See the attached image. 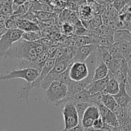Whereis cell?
I'll list each match as a JSON object with an SVG mask.
<instances>
[{
    "instance_id": "cell-25",
    "label": "cell",
    "mask_w": 131,
    "mask_h": 131,
    "mask_svg": "<svg viewBox=\"0 0 131 131\" xmlns=\"http://www.w3.org/2000/svg\"><path fill=\"white\" fill-rule=\"evenodd\" d=\"M95 44L96 45L97 47H110L112 45L109 41L103 36H100L95 40Z\"/></svg>"
},
{
    "instance_id": "cell-7",
    "label": "cell",
    "mask_w": 131,
    "mask_h": 131,
    "mask_svg": "<svg viewBox=\"0 0 131 131\" xmlns=\"http://www.w3.org/2000/svg\"><path fill=\"white\" fill-rule=\"evenodd\" d=\"M100 117V112L97 106L91 105L89 106L85 111L81 120V124L83 128L92 127L94 122Z\"/></svg>"
},
{
    "instance_id": "cell-3",
    "label": "cell",
    "mask_w": 131,
    "mask_h": 131,
    "mask_svg": "<svg viewBox=\"0 0 131 131\" xmlns=\"http://www.w3.org/2000/svg\"><path fill=\"white\" fill-rule=\"evenodd\" d=\"M40 72L35 69L31 68L24 69H14L12 71L6 72V75H1L0 76V81H8L10 79L20 78L24 79L26 83H32L39 76Z\"/></svg>"
},
{
    "instance_id": "cell-15",
    "label": "cell",
    "mask_w": 131,
    "mask_h": 131,
    "mask_svg": "<svg viewBox=\"0 0 131 131\" xmlns=\"http://www.w3.org/2000/svg\"><path fill=\"white\" fill-rule=\"evenodd\" d=\"M101 104L107 107L111 111L118 105L116 101L114 99L113 95L109 94H104V93H102V96H101Z\"/></svg>"
},
{
    "instance_id": "cell-43",
    "label": "cell",
    "mask_w": 131,
    "mask_h": 131,
    "mask_svg": "<svg viewBox=\"0 0 131 131\" xmlns=\"http://www.w3.org/2000/svg\"><path fill=\"white\" fill-rule=\"evenodd\" d=\"M2 35H3V34H2V33H1V32H0V39H1V36H2Z\"/></svg>"
},
{
    "instance_id": "cell-11",
    "label": "cell",
    "mask_w": 131,
    "mask_h": 131,
    "mask_svg": "<svg viewBox=\"0 0 131 131\" xmlns=\"http://www.w3.org/2000/svg\"><path fill=\"white\" fill-rule=\"evenodd\" d=\"M109 74V69L101 60H98V63L95 70L92 81L100 80L106 78Z\"/></svg>"
},
{
    "instance_id": "cell-8",
    "label": "cell",
    "mask_w": 131,
    "mask_h": 131,
    "mask_svg": "<svg viewBox=\"0 0 131 131\" xmlns=\"http://www.w3.org/2000/svg\"><path fill=\"white\" fill-rule=\"evenodd\" d=\"M97 46L95 43L86 46H80L77 48L76 54L73 59V62L74 61H80V62H84L86 59L94 52L97 49Z\"/></svg>"
},
{
    "instance_id": "cell-5",
    "label": "cell",
    "mask_w": 131,
    "mask_h": 131,
    "mask_svg": "<svg viewBox=\"0 0 131 131\" xmlns=\"http://www.w3.org/2000/svg\"><path fill=\"white\" fill-rule=\"evenodd\" d=\"M64 121L63 130H68L77 126L79 124V118L74 102H68L62 110Z\"/></svg>"
},
{
    "instance_id": "cell-42",
    "label": "cell",
    "mask_w": 131,
    "mask_h": 131,
    "mask_svg": "<svg viewBox=\"0 0 131 131\" xmlns=\"http://www.w3.org/2000/svg\"><path fill=\"white\" fill-rule=\"evenodd\" d=\"M60 1H63V2H64V3H67V2H68V1H70V0H60Z\"/></svg>"
},
{
    "instance_id": "cell-36",
    "label": "cell",
    "mask_w": 131,
    "mask_h": 131,
    "mask_svg": "<svg viewBox=\"0 0 131 131\" xmlns=\"http://www.w3.org/2000/svg\"><path fill=\"white\" fill-rule=\"evenodd\" d=\"M127 113H128V116H129L130 118L131 119V101L128 105L127 106Z\"/></svg>"
},
{
    "instance_id": "cell-23",
    "label": "cell",
    "mask_w": 131,
    "mask_h": 131,
    "mask_svg": "<svg viewBox=\"0 0 131 131\" xmlns=\"http://www.w3.org/2000/svg\"><path fill=\"white\" fill-rule=\"evenodd\" d=\"M91 24V29L92 28H98L103 25L102 17L100 15H94L90 20ZM90 30V29H89Z\"/></svg>"
},
{
    "instance_id": "cell-35",
    "label": "cell",
    "mask_w": 131,
    "mask_h": 131,
    "mask_svg": "<svg viewBox=\"0 0 131 131\" xmlns=\"http://www.w3.org/2000/svg\"><path fill=\"white\" fill-rule=\"evenodd\" d=\"M123 29H127V30H128L130 31H131V19H130V20L129 21H128V23H127V24L124 26V28H123Z\"/></svg>"
},
{
    "instance_id": "cell-24",
    "label": "cell",
    "mask_w": 131,
    "mask_h": 131,
    "mask_svg": "<svg viewBox=\"0 0 131 131\" xmlns=\"http://www.w3.org/2000/svg\"><path fill=\"white\" fill-rule=\"evenodd\" d=\"M57 81L62 82V83H64L66 85H68L72 81L71 79H70V77H69V67L66 71H64V72L62 73L61 74L59 75Z\"/></svg>"
},
{
    "instance_id": "cell-20",
    "label": "cell",
    "mask_w": 131,
    "mask_h": 131,
    "mask_svg": "<svg viewBox=\"0 0 131 131\" xmlns=\"http://www.w3.org/2000/svg\"><path fill=\"white\" fill-rule=\"evenodd\" d=\"M74 104L77 113H78V118H79V122L81 124V120H82V116H83V115L85 111L86 110V109L89 106L94 104H91L87 103V102H74Z\"/></svg>"
},
{
    "instance_id": "cell-2",
    "label": "cell",
    "mask_w": 131,
    "mask_h": 131,
    "mask_svg": "<svg viewBox=\"0 0 131 131\" xmlns=\"http://www.w3.org/2000/svg\"><path fill=\"white\" fill-rule=\"evenodd\" d=\"M23 31L19 28L8 29L6 31L0 39V63L5 61L6 54L10 49L13 43L21 38Z\"/></svg>"
},
{
    "instance_id": "cell-1",
    "label": "cell",
    "mask_w": 131,
    "mask_h": 131,
    "mask_svg": "<svg viewBox=\"0 0 131 131\" xmlns=\"http://www.w3.org/2000/svg\"><path fill=\"white\" fill-rule=\"evenodd\" d=\"M37 56L35 49V42H28L21 38L13 43L5 55V60L10 58L33 61L36 60Z\"/></svg>"
},
{
    "instance_id": "cell-32",
    "label": "cell",
    "mask_w": 131,
    "mask_h": 131,
    "mask_svg": "<svg viewBox=\"0 0 131 131\" xmlns=\"http://www.w3.org/2000/svg\"><path fill=\"white\" fill-rule=\"evenodd\" d=\"M60 131H83V126H82V124L79 123V124H78L77 126L74 127H73L71 128V129L66 130L61 129V130H60Z\"/></svg>"
},
{
    "instance_id": "cell-29",
    "label": "cell",
    "mask_w": 131,
    "mask_h": 131,
    "mask_svg": "<svg viewBox=\"0 0 131 131\" xmlns=\"http://www.w3.org/2000/svg\"><path fill=\"white\" fill-rule=\"evenodd\" d=\"M79 8L80 6L78 5V4H77L75 1H72V0L68 1L66 3V8L73 12H78Z\"/></svg>"
},
{
    "instance_id": "cell-37",
    "label": "cell",
    "mask_w": 131,
    "mask_h": 131,
    "mask_svg": "<svg viewBox=\"0 0 131 131\" xmlns=\"http://www.w3.org/2000/svg\"><path fill=\"white\" fill-rule=\"evenodd\" d=\"M41 4H51V0H37Z\"/></svg>"
},
{
    "instance_id": "cell-14",
    "label": "cell",
    "mask_w": 131,
    "mask_h": 131,
    "mask_svg": "<svg viewBox=\"0 0 131 131\" xmlns=\"http://www.w3.org/2000/svg\"><path fill=\"white\" fill-rule=\"evenodd\" d=\"M73 62V60H62V61H59V62L55 63V65H54L53 68L52 69V70H51V72L52 73H53L54 74L58 77L60 74H61L62 73L64 72V71L68 69V68L69 67V65ZM57 81V80H56Z\"/></svg>"
},
{
    "instance_id": "cell-45",
    "label": "cell",
    "mask_w": 131,
    "mask_h": 131,
    "mask_svg": "<svg viewBox=\"0 0 131 131\" xmlns=\"http://www.w3.org/2000/svg\"><path fill=\"white\" fill-rule=\"evenodd\" d=\"M130 33H131V31H130Z\"/></svg>"
},
{
    "instance_id": "cell-33",
    "label": "cell",
    "mask_w": 131,
    "mask_h": 131,
    "mask_svg": "<svg viewBox=\"0 0 131 131\" xmlns=\"http://www.w3.org/2000/svg\"><path fill=\"white\" fill-rule=\"evenodd\" d=\"M114 127L104 123V127H103L101 130L102 131H113L114 130Z\"/></svg>"
},
{
    "instance_id": "cell-22",
    "label": "cell",
    "mask_w": 131,
    "mask_h": 131,
    "mask_svg": "<svg viewBox=\"0 0 131 131\" xmlns=\"http://www.w3.org/2000/svg\"><path fill=\"white\" fill-rule=\"evenodd\" d=\"M104 122L105 124H108V125H110L111 126L114 127H118V120H117V117L116 116L115 114L113 112V111H110L109 112V113L108 114L107 116L105 117V118L104 119Z\"/></svg>"
},
{
    "instance_id": "cell-40",
    "label": "cell",
    "mask_w": 131,
    "mask_h": 131,
    "mask_svg": "<svg viewBox=\"0 0 131 131\" xmlns=\"http://www.w3.org/2000/svg\"><path fill=\"white\" fill-rule=\"evenodd\" d=\"M113 131H119V128H118V127H114V130H113Z\"/></svg>"
},
{
    "instance_id": "cell-34",
    "label": "cell",
    "mask_w": 131,
    "mask_h": 131,
    "mask_svg": "<svg viewBox=\"0 0 131 131\" xmlns=\"http://www.w3.org/2000/svg\"><path fill=\"white\" fill-rule=\"evenodd\" d=\"M28 1H29V0H13V3L15 4L18 6H21V5H24Z\"/></svg>"
},
{
    "instance_id": "cell-16",
    "label": "cell",
    "mask_w": 131,
    "mask_h": 131,
    "mask_svg": "<svg viewBox=\"0 0 131 131\" xmlns=\"http://www.w3.org/2000/svg\"><path fill=\"white\" fill-rule=\"evenodd\" d=\"M43 37H44L42 32L39 31L35 32H23L21 38L28 42H36Z\"/></svg>"
},
{
    "instance_id": "cell-21",
    "label": "cell",
    "mask_w": 131,
    "mask_h": 131,
    "mask_svg": "<svg viewBox=\"0 0 131 131\" xmlns=\"http://www.w3.org/2000/svg\"><path fill=\"white\" fill-rule=\"evenodd\" d=\"M91 7L92 13L94 15H102L105 10V6L104 5H100L99 3H96V1H93L92 2H90L89 3H87Z\"/></svg>"
},
{
    "instance_id": "cell-18",
    "label": "cell",
    "mask_w": 131,
    "mask_h": 131,
    "mask_svg": "<svg viewBox=\"0 0 131 131\" xmlns=\"http://www.w3.org/2000/svg\"><path fill=\"white\" fill-rule=\"evenodd\" d=\"M73 38L78 47L95 43V40L89 36H76Z\"/></svg>"
},
{
    "instance_id": "cell-12",
    "label": "cell",
    "mask_w": 131,
    "mask_h": 131,
    "mask_svg": "<svg viewBox=\"0 0 131 131\" xmlns=\"http://www.w3.org/2000/svg\"><path fill=\"white\" fill-rule=\"evenodd\" d=\"M114 42H129L131 43V33L127 29H118L114 32Z\"/></svg>"
},
{
    "instance_id": "cell-19",
    "label": "cell",
    "mask_w": 131,
    "mask_h": 131,
    "mask_svg": "<svg viewBox=\"0 0 131 131\" xmlns=\"http://www.w3.org/2000/svg\"><path fill=\"white\" fill-rule=\"evenodd\" d=\"M109 52L112 56V57L114 59H121L123 58L121 51L119 47L118 42H114L109 47Z\"/></svg>"
},
{
    "instance_id": "cell-44",
    "label": "cell",
    "mask_w": 131,
    "mask_h": 131,
    "mask_svg": "<svg viewBox=\"0 0 131 131\" xmlns=\"http://www.w3.org/2000/svg\"><path fill=\"white\" fill-rule=\"evenodd\" d=\"M96 131H102L101 130H96Z\"/></svg>"
},
{
    "instance_id": "cell-9",
    "label": "cell",
    "mask_w": 131,
    "mask_h": 131,
    "mask_svg": "<svg viewBox=\"0 0 131 131\" xmlns=\"http://www.w3.org/2000/svg\"><path fill=\"white\" fill-rule=\"evenodd\" d=\"M125 83H121L119 84V90L115 95H113L117 104L122 107H127L130 102L131 99L125 89Z\"/></svg>"
},
{
    "instance_id": "cell-28",
    "label": "cell",
    "mask_w": 131,
    "mask_h": 131,
    "mask_svg": "<svg viewBox=\"0 0 131 131\" xmlns=\"http://www.w3.org/2000/svg\"><path fill=\"white\" fill-rule=\"evenodd\" d=\"M125 89L131 99V69L129 68L127 71V79L125 83Z\"/></svg>"
},
{
    "instance_id": "cell-39",
    "label": "cell",
    "mask_w": 131,
    "mask_h": 131,
    "mask_svg": "<svg viewBox=\"0 0 131 131\" xmlns=\"http://www.w3.org/2000/svg\"><path fill=\"white\" fill-rule=\"evenodd\" d=\"M127 64H128V67L129 69H131V58L128 60V62H127Z\"/></svg>"
},
{
    "instance_id": "cell-13",
    "label": "cell",
    "mask_w": 131,
    "mask_h": 131,
    "mask_svg": "<svg viewBox=\"0 0 131 131\" xmlns=\"http://www.w3.org/2000/svg\"><path fill=\"white\" fill-rule=\"evenodd\" d=\"M119 90V84L115 78H109L107 86L102 93L109 94L110 95H115Z\"/></svg>"
},
{
    "instance_id": "cell-17",
    "label": "cell",
    "mask_w": 131,
    "mask_h": 131,
    "mask_svg": "<svg viewBox=\"0 0 131 131\" xmlns=\"http://www.w3.org/2000/svg\"><path fill=\"white\" fill-rule=\"evenodd\" d=\"M33 13H34L37 20L40 22L46 21V20H50L51 19H56L59 16V15L55 14V13L46 12L42 11H36Z\"/></svg>"
},
{
    "instance_id": "cell-41",
    "label": "cell",
    "mask_w": 131,
    "mask_h": 131,
    "mask_svg": "<svg viewBox=\"0 0 131 131\" xmlns=\"http://www.w3.org/2000/svg\"><path fill=\"white\" fill-rule=\"evenodd\" d=\"M95 1V0H86V1H87V3H89L90 2H92V1Z\"/></svg>"
},
{
    "instance_id": "cell-30",
    "label": "cell",
    "mask_w": 131,
    "mask_h": 131,
    "mask_svg": "<svg viewBox=\"0 0 131 131\" xmlns=\"http://www.w3.org/2000/svg\"><path fill=\"white\" fill-rule=\"evenodd\" d=\"M5 28L7 30L8 29H17V26L16 22L14 20H13L12 19H11L10 17L8 18L5 20Z\"/></svg>"
},
{
    "instance_id": "cell-10",
    "label": "cell",
    "mask_w": 131,
    "mask_h": 131,
    "mask_svg": "<svg viewBox=\"0 0 131 131\" xmlns=\"http://www.w3.org/2000/svg\"><path fill=\"white\" fill-rule=\"evenodd\" d=\"M108 81H109V77L107 75L104 79L92 81L91 84L87 86L85 89L89 91L91 95L98 93V92L102 93L106 88Z\"/></svg>"
},
{
    "instance_id": "cell-26",
    "label": "cell",
    "mask_w": 131,
    "mask_h": 131,
    "mask_svg": "<svg viewBox=\"0 0 131 131\" xmlns=\"http://www.w3.org/2000/svg\"><path fill=\"white\" fill-rule=\"evenodd\" d=\"M129 1L130 0H114L113 3V6L119 13L123 7H125L128 3Z\"/></svg>"
},
{
    "instance_id": "cell-6",
    "label": "cell",
    "mask_w": 131,
    "mask_h": 131,
    "mask_svg": "<svg viewBox=\"0 0 131 131\" xmlns=\"http://www.w3.org/2000/svg\"><path fill=\"white\" fill-rule=\"evenodd\" d=\"M88 75V69L85 62L74 61L69 66V77L73 81L84 80Z\"/></svg>"
},
{
    "instance_id": "cell-31",
    "label": "cell",
    "mask_w": 131,
    "mask_h": 131,
    "mask_svg": "<svg viewBox=\"0 0 131 131\" xmlns=\"http://www.w3.org/2000/svg\"><path fill=\"white\" fill-rule=\"evenodd\" d=\"M104 121H103V120L101 119V118L100 117L98 119H96V120L94 122L92 127H93V128L95 130H101V129H102L103 127H104Z\"/></svg>"
},
{
    "instance_id": "cell-4",
    "label": "cell",
    "mask_w": 131,
    "mask_h": 131,
    "mask_svg": "<svg viewBox=\"0 0 131 131\" xmlns=\"http://www.w3.org/2000/svg\"><path fill=\"white\" fill-rule=\"evenodd\" d=\"M68 93V86L59 81H54L45 91V101L56 103L64 99Z\"/></svg>"
},
{
    "instance_id": "cell-27",
    "label": "cell",
    "mask_w": 131,
    "mask_h": 131,
    "mask_svg": "<svg viewBox=\"0 0 131 131\" xmlns=\"http://www.w3.org/2000/svg\"><path fill=\"white\" fill-rule=\"evenodd\" d=\"M59 46L57 45H53V46H48L47 47L46 52L47 53L48 58H55V56L56 55L57 51L59 49Z\"/></svg>"
},
{
    "instance_id": "cell-38",
    "label": "cell",
    "mask_w": 131,
    "mask_h": 131,
    "mask_svg": "<svg viewBox=\"0 0 131 131\" xmlns=\"http://www.w3.org/2000/svg\"><path fill=\"white\" fill-rule=\"evenodd\" d=\"M83 131H96L93 127H90L83 128Z\"/></svg>"
}]
</instances>
